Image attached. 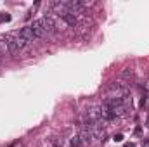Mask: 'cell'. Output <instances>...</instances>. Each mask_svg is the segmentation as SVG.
<instances>
[{
  "label": "cell",
  "instance_id": "8992f818",
  "mask_svg": "<svg viewBox=\"0 0 149 147\" xmlns=\"http://www.w3.org/2000/svg\"><path fill=\"white\" fill-rule=\"evenodd\" d=\"M5 54H9V47H7L5 40H3V38H0V59H2Z\"/></svg>",
  "mask_w": 149,
  "mask_h": 147
},
{
  "label": "cell",
  "instance_id": "5b68a950",
  "mask_svg": "<svg viewBox=\"0 0 149 147\" xmlns=\"http://www.w3.org/2000/svg\"><path fill=\"white\" fill-rule=\"evenodd\" d=\"M80 140H81V144L83 146H90L92 142H94V135H92V132L90 130H87V128H83L81 132H80Z\"/></svg>",
  "mask_w": 149,
  "mask_h": 147
},
{
  "label": "cell",
  "instance_id": "ba28073f",
  "mask_svg": "<svg viewBox=\"0 0 149 147\" xmlns=\"http://www.w3.org/2000/svg\"><path fill=\"white\" fill-rule=\"evenodd\" d=\"M80 146H81V140H80V137H78V135L71 137V147H80Z\"/></svg>",
  "mask_w": 149,
  "mask_h": 147
},
{
  "label": "cell",
  "instance_id": "6da1fadb",
  "mask_svg": "<svg viewBox=\"0 0 149 147\" xmlns=\"http://www.w3.org/2000/svg\"><path fill=\"white\" fill-rule=\"evenodd\" d=\"M2 38L5 40V43L9 47V54H12V55H17L19 50H23L26 47V40L23 37H19V33H7Z\"/></svg>",
  "mask_w": 149,
  "mask_h": 147
},
{
  "label": "cell",
  "instance_id": "30bf717a",
  "mask_svg": "<svg viewBox=\"0 0 149 147\" xmlns=\"http://www.w3.org/2000/svg\"><path fill=\"white\" fill-rule=\"evenodd\" d=\"M113 140H114V142H123V133H116V135L113 137Z\"/></svg>",
  "mask_w": 149,
  "mask_h": 147
},
{
  "label": "cell",
  "instance_id": "52a82bcc",
  "mask_svg": "<svg viewBox=\"0 0 149 147\" xmlns=\"http://www.w3.org/2000/svg\"><path fill=\"white\" fill-rule=\"evenodd\" d=\"M121 78H125V80H132V78H134V71H132L130 68H125V69L121 71Z\"/></svg>",
  "mask_w": 149,
  "mask_h": 147
},
{
  "label": "cell",
  "instance_id": "9c48e42d",
  "mask_svg": "<svg viewBox=\"0 0 149 147\" xmlns=\"http://www.w3.org/2000/svg\"><path fill=\"white\" fill-rule=\"evenodd\" d=\"M0 21L9 23V21H10V14H9V12H0Z\"/></svg>",
  "mask_w": 149,
  "mask_h": 147
},
{
  "label": "cell",
  "instance_id": "3957f363",
  "mask_svg": "<svg viewBox=\"0 0 149 147\" xmlns=\"http://www.w3.org/2000/svg\"><path fill=\"white\" fill-rule=\"evenodd\" d=\"M38 23H40V26H42V30H43L45 37H49L50 33H54V31H56V26H54V23H52V19H50L49 16H45V17L38 19Z\"/></svg>",
  "mask_w": 149,
  "mask_h": 147
},
{
  "label": "cell",
  "instance_id": "277c9868",
  "mask_svg": "<svg viewBox=\"0 0 149 147\" xmlns=\"http://www.w3.org/2000/svg\"><path fill=\"white\" fill-rule=\"evenodd\" d=\"M19 37H23L26 40V43H31L33 40H35V33H33V28L31 26H24V28H21V31H19Z\"/></svg>",
  "mask_w": 149,
  "mask_h": 147
},
{
  "label": "cell",
  "instance_id": "7a4b0ae2",
  "mask_svg": "<svg viewBox=\"0 0 149 147\" xmlns=\"http://www.w3.org/2000/svg\"><path fill=\"white\" fill-rule=\"evenodd\" d=\"M128 95V87L121 81H114L108 87V97H118V99H123Z\"/></svg>",
  "mask_w": 149,
  "mask_h": 147
}]
</instances>
